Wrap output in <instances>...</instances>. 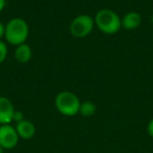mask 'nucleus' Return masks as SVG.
I'll list each match as a JSON object with an SVG mask.
<instances>
[{
	"mask_svg": "<svg viewBox=\"0 0 153 153\" xmlns=\"http://www.w3.org/2000/svg\"><path fill=\"white\" fill-rule=\"evenodd\" d=\"M151 21H152V23H153V15H152V17H151Z\"/></svg>",
	"mask_w": 153,
	"mask_h": 153,
	"instance_id": "nucleus-17",
	"label": "nucleus"
},
{
	"mask_svg": "<svg viewBox=\"0 0 153 153\" xmlns=\"http://www.w3.org/2000/svg\"><path fill=\"white\" fill-rule=\"evenodd\" d=\"M122 27L132 30L137 28L142 23V16L137 12H129L122 18Z\"/></svg>",
	"mask_w": 153,
	"mask_h": 153,
	"instance_id": "nucleus-8",
	"label": "nucleus"
},
{
	"mask_svg": "<svg viewBox=\"0 0 153 153\" xmlns=\"http://www.w3.org/2000/svg\"><path fill=\"white\" fill-rule=\"evenodd\" d=\"M7 56V46L2 40H0V64L3 63Z\"/></svg>",
	"mask_w": 153,
	"mask_h": 153,
	"instance_id": "nucleus-11",
	"label": "nucleus"
},
{
	"mask_svg": "<svg viewBox=\"0 0 153 153\" xmlns=\"http://www.w3.org/2000/svg\"><path fill=\"white\" fill-rule=\"evenodd\" d=\"M15 107L7 97H0V125L11 124L14 120Z\"/></svg>",
	"mask_w": 153,
	"mask_h": 153,
	"instance_id": "nucleus-6",
	"label": "nucleus"
},
{
	"mask_svg": "<svg viewBox=\"0 0 153 153\" xmlns=\"http://www.w3.org/2000/svg\"><path fill=\"white\" fill-rule=\"evenodd\" d=\"M19 138L16 128L11 124L0 125V146L2 147L3 150L14 149L19 143Z\"/></svg>",
	"mask_w": 153,
	"mask_h": 153,
	"instance_id": "nucleus-5",
	"label": "nucleus"
},
{
	"mask_svg": "<svg viewBox=\"0 0 153 153\" xmlns=\"http://www.w3.org/2000/svg\"><path fill=\"white\" fill-rule=\"evenodd\" d=\"M97 111V106L96 104H94L90 101H86V102L81 103V106H80L79 113L81 115L85 117H90L96 113Z\"/></svg>",
	"mask_w": 153,
	"mask_h": 153,
	"instance_id": "nucleus-10",
	"label": "nucleus"
},
{
	"mask_svg": "<svg viewBox=\"0 0 153 153\" xmlns=\"http://www.w3.org/2000/svg\"><path fill=\"white\" fill-rule=\"evenodd\" d=\"M94 24L106 35H114L122 27V20L115 12L109 9L100 10L94 16Z\"/></svg>",
	"mask_w": 153,
	"mask_h": 153,
	"instance_id": "nucleus-2",
	"label": "nucleus"
},
{
	"mask_svg": "<svg viewBox=\"0 0 153 153\" xmlns=\"http://www.w3.org/2000/svg\"><path fill=\"white\" fill-rule=\"evenodd\" d=\"M5 36V25L0 21V40Z\"/></svg>",
	"mask_w": 153,
	"mask_h": 153,
	"instance_id": "nucleus-14",
	"label": "nucleus"
},
{
	"mask_svg": "<svg viewBox=\"0 0 153 153\" xmlns=\"http://www.w3.org/2000/svg\"><path fill=\"white\" fill-rule=\"evenodd\" d=\"M23 120H24L23 113H22L21 111H15V113H14V120H13V121H15L16 123H19V122L23 121Z\"/></svg>",
	"mask_w": 153,
	"mask_h": 153,
	"instance_id": "nucleus-12",
	"label": "nucleus"
},
{
	"mask_svg": "<svg viewBox=\"0 0 153 153\" xmlns=\"http://www.w3.org/2000/svg\"><path fill=\"white\" fill-rule=\"evenodd\" d=\"M57 110L65 117H74L79 113L81 101L76 94L71 91H61L55 99Z\"/></svg>",
	"mask_w": 153,
	"mask_h": 153,
	"instance_id": "nucleus-3",
	"label": "nucleus"
},
{
	"mask_svg": "<svg viewBox=\"0 0 153 153\" xmlns=\"http://www.w3.org/2000/svg\"><path fill=\"white\" fill-rule=\"evenodd\" d=\"M0 153H3V148L1 146H0Z\"/></svg>",
	"mask_w": 153,
	"mask_h": 153,
	"instance_id": "nucleus-16",
	"label": "nucleus"
},
{
	"mask_svg": "<svg viewBox=\"0 0 153 153\" xmlns=\"http://www.w3.org/2000/svg\"><path fill=\"white\" fill-rule=\"evenodd\" d=\"M147 132H148L149 136L153 137V117L150 120V122L148 123V126H147Z\"/></svg>",
	"mask_w": 153,
	"mask_h": 153,
	"instance_id": "nucleus-13",
	"label": "nucleus"
},
{
	"mask_svg": "<svg viewBox=\"0 0 153 153\" xmlns=\"http://www.w3.org/2000/svg\"><path fill=\"white\" fill-rule=\"evenodd\" d=\"M16 131L20 138L23 140H30L36 134V127L28 120H23L16 124Z\"/></svg>",
	"mask_w": 153,
	"mask_h": 153,
	"instance_id": "nucleus-7",
	"label": "nucleus"
},
{
	"mask_svg": "<svg viewBox=\"0 0 153 153\" xmlns=\"http://www.w3.org/2000/svg\"><path fill=\"white\" fill-rule=\"evenodd\" d=\"M30 35V27L27 22L22 18H13L5 25V40L12 45L25 43Z\"/></svg>",
	"mask_w": 153,
	"mask_h": 153,
	"instance_id": "nucleus-1",
	"label": "nucleus"
},
{
	"mask_svg": "<svg viewBox=\"0 0 153 153\" xmlns=\"http://www.w3.org/2000/svg\"><path fill=\"white\" fill-rule=\"evenodd\" d=\"M94 19L89 15H79L71 21L69 25L70 34L76 38H85L92 33L94 27Z\"/></svg>",
	"mask_w": 153,
	"mask_h": 153,
	"instance_id": "nucleus-4",
	"label": "nucleus"
},
{
	"mask_svg": "<svg viewBox=\"0 0 153 153\" xmlns=\"http://www.w3.org/2000/svg\"><path fill=\"white\" fill-rule=\"evenodd\" d=\"M7 5V0H0V12L3 11Z\"/></svg>",
	"mask_w": 153,
	"mask_h": 153,
	"instance_id": "nucleus-15",
	"label": "nucleus"
},
{
	"mask_svg": "<svg viewBox=\"0 0 153 153\" xmlns=\"http://www.w3.org/2000/svg\"><path fill=\"white\" fill-rule=\"evenodd\" d=\"M33 51L32 48L28 44L26 43H22V44L18 45L15 49V59L17 60L19 63H27L30 59H32Z\"/></svg>",
	"mask_w": 153,
	"mask_h": 153,
	"instance_id": "nucleus-9",
	"label": "nucleus"
}]
</instances>
